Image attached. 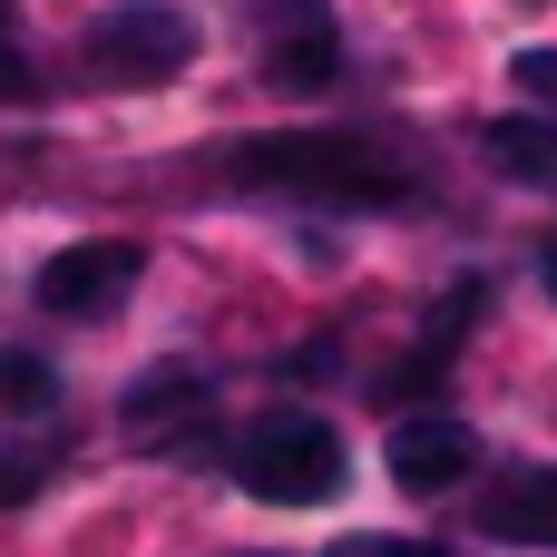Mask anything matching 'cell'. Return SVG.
I'll list each match as a JSON object with an SVG mask.
<instances>
[{
    "label": "cell",
    "instance_id": "cell-1",
    "mask_svg": "<svg viewBox=\"0 0 557 557\" xmlns=\"http://www.w3.org/2000/svg\"><path fill=\"white\" fill-rule=\"evenodd\" d=\"M235 186L255 196H294V206H343V215H401L421 206V176L362 137V127H274V137H235L225 147Z\"/></svg>",
    "mask_w": 557,
    "mask_h": 557
},
{
    "label": "cell",
    "instance_id": "cell-2",
    "mask_svg": "<svg viewBox=\"0 0 557 557\" xmlns=\"http://www.w3.org/2000/svg\"><path fill=\"white\" fill-rule=\"evenodd\" d=\"M235 490H255L264 509H323L343 490V441L313 411H264L235 441Z\"/></svg>",
    "mask_w": 557,
    "mask_h": 557
},
{
    "label": "cell",
    "instance_id": "cell-3",
    "mask_svg": "<svg viewBox=\"0 0 557 557\" xmlns=\"http://www.w3.org/2000/svg\"><path fill=\"white\" fill-rule=\"evenodd\" d=\"M186 59H196V20L166 10V0H127V10H108V20H88V69L117 78V88H157V78H176Z\"/></svg>",
    "mask_w": 557,
    "mask_h": 557
},
{
    "label": "cell",
    "instance_id": "cell-4",
    "mask_svg": "<svg viewBox=\"0 0 557 557\" xmlns=\"http://www.w3.org/2000/svg\"><path fill=\"white\" fill-rule=\"evenodd\" d=\"M147 274V245H127V235H88V245H59L49 264H39V313H108L127 284Z\"/></svg>",
    "mask_w": 557,
    "mask_h": 557
},
{
    "label": "cell",
    "instance_id": "cell-5",
    "mask_svg": "<svg viewBox=\"0 0 557 557\" xmlns=\"http://www.w3.org/2000/svg\"><path fill=\"white\" fill-rule=\"evenodd\" d=\"M382 460H392V480H401V490L441 499L450 480H470V470H480V431H470L460 411H401V421H392V441H382Z\"/></svg>",
    "mask_w": 557,
    "mask_h": 557
},
{
    "label": "cell",
    "instance_id": "cell-6",
    "mask_svg": "<svg viewBox=\"0 0 557 557\" xmlns=\"http://www.w3.org/2000/svg\"><path fill=\"white\" fill-rule=\"evenodd\" d=\"M343 69V39L323 20V0H274V49H264V78L274 88H323Z\"/></svg>",
    "mask_w": 557,
    "mask_h": 557
},
{
    "label": "cell",
    "instance_id": "cell-7",
    "mask_svg": "<svg viewBox=\"0 0 557 557\" xmlns=\"http://www.w3.org/2000/svg\"><path fill=\"white\" fill-rule=\"evenodd\" d=\"M196 411H206V372H196V362H157L147 382H127V431H137L147 450H166Z\"/></svg>",
    "mask_w": 557,
    "mask_h": 557
},
{
    "label": "cell",
    "instance_id": "cell-8",
    "mask_svg": "<svg viewBox=\"0 0 557 557\" xmlns=\"http://www.w3.org/2000/svg\"><path fill=\"white\" fill-rule=\"evenodd\" d=\"M480 529L509 548H557V470H519L480 499Z\"/></svg>",
    "mask_w": 557,
    "mask_h": 557
},
{
    "label": "cell",
    "instance_id": "cell-9",
    "mask_svg": "<svg viewBox=\"0 0 557 557\" xmlns=\"http://www.w3.org/2000/svg\"><path fill=\"white\" fill-rule=\"evenodd\" d=\"M480 157H490L509 186H557V117H539V108L490 117V127H480Z\"/></svg>",
    "mask_w": 557,
    "mask_h": 557
},
{
    "label": "cell",
    "instance_id": "cell-10",
    "mask_svg": "<svg viewBox=\"0 0 557 557\" xmlns=\"http://www.w3.org/2000/svg\"><path fill=\"white\" fill-rule=\"evenodd\" d=\"M0 401H10V411H49V401H59V372H49L39 352H0Z\"/></svg>",
    "mask_w": 557,
    "mask_h": 557
},
{
    "label": "cell",
    "instance_id": "cell-11",
    "mask_svg": "<svg viewBox=\"0 0 557 557\" xmlns=\"http://www.w3.org/2000/svg\"><path fill=\"white\" fill-rule=\"evenodd\" d=\"M0 98H39V69H29L20 20H10V10H0Z\"/></svg>",
    "mask_w": 557,
    "mask_h": 557
},
{
    "label": "cell",
    "instance_id": "cell-12",
    "mask_svg": "<svg viewBox=\"0 0 557 557\" xmlns=\"http://www.w3.org/2000/svg\"><path fill=\"white\" fill-rule=\"evenodd\" d=\"M509 78H519V98L557 108V49H519V59H509Z\"/></svg>",
    "mask_w": 557,
    "mask_h": 557
},
{
    "label": "cell",
    "instance_id": "cell-13",
    "mask_svg": "<svg viewBox=\"0 0 557 557\" xmlns=\"http://www.w3.org/2000/svg\"><path fill=\"white\" fill-rule=\"evenodd\" d=\"M39 470H49V450H0V499H29Z\"/></svg>",
    "mask_w": 557,
    "mask_h": 557
},
{
    "label": "cell",
    "instance_id": "cell-14",
    "mask_svg": "<svg viewBox=\"0 0 557 557\" xmlns=\"http://www.w3.org/2000/svg\"><path fill=\"white\" fill-rule=\"evenodd\" d=\"M333 557H450V548H421V539H352V548H333Z\"/></svg>",
    "mask_w": 557,
    "mask_h": 557
},
{
    "label": "cell",
    "instance_id": "cell-15",
    "mask_svg": "<svg viewBox=\"0 0 557 557\" xmlns=\"http://www.w3.org/2000/svg\"><path fill=\"white\" fill-rule=\"evenodd\" d=\"M539 274H548V294H557V235H548V255H539Z\"/></svg>",
    "mask_w": 557,
    "mask_h": 557
}]
</instances>
